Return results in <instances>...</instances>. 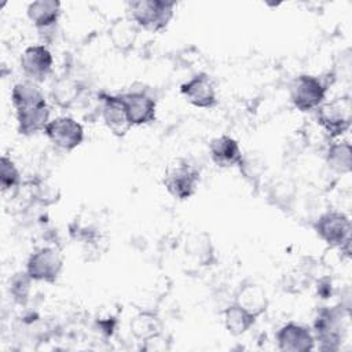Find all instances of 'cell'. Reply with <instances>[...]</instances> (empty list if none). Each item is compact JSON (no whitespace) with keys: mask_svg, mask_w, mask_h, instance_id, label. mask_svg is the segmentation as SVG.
Listing matches in <instances>:
<instances>
[{"mask_svg":"<svg viewBox=\"0 0 352 352\" xmlns=\"http://www.w3.org/2000/svg\"><path fill=\"white\" fill-rule=\"evenodd\" d=\"M316 235L330 248H337L346 256L351 252V220L337 210H329L320 214L314 223Z\"/></svg>","mask_w":352,"mask_h":352,"instance_id":"2","label":"cell"},{"mask_svg":"<svg viewBox=\"0 0 352 352\" xmlns=\"http://www.w3.org/2000/svg\"><path fill=\"white\" fill-rule=\"evenodd\" d=\"M120 98L124 102L132 126L147 125L155 121L157 103L148 94L143 91H131L121 94Z\"/></svg>","mask_w":352,"mask_h":352,"instance_id":"13","label":"cell"},{"mask_svg":"<svg viewBox=\"0 0 352 352\" xmlns=\"http://www.w3.org/2000/svg\"><path fill=\"white\" fill-rule=\"evenodd\" d=\"M326 164L337 173H349L352 168V147L346 140H338L329 144L326 150Z\"/></svg>","mask_w":352,"mask_h":352,"instance_id":"21","label":"cell"},{"mask_svg":"<svg viewBox=\"0 0 352 352\" xmlns=\"http://www.w3.org/2000/svg\"><path fill=\"white\" fill-rule=\"evenodd\" d=\"M186 250L199 265H210L216 260L213 245L205 232L192 235L186 245Z\"/></svg>","mask_w":352,"mask_h":352,"instance_id":"24","label":"cell"},{"mask_svg":"<svg viewBox=\"0 0 352 352\" xmlns=\"http://www.w3.org/2000/svg\"><path fill=\"white\" fill-rule=\"evenodd\" d=\"M238 169L246 182H249L252 186H257L267 172V162L260 153L248 151L243 153Z\"/></svg>","mask_w":352,"mask_h":352,"instance_id":"23","label":"cell"},{"mask_svg":"<svg viewBox=\"0 0 352 352\" xmlns=\"http://www.w3.org/2000/svg\"><path fill=\"white\" fill-rule=\"evenodd\" d=\"M268 197L272 201L274 205L280 208L282 210L287 209L296 197V188L294 184L290 180L278 179L270 186Z\"/></svg>","mask_w":352,"mask_h":352,"instance_id":"26","label":"cell"},{"mask_svg":"<svg viewBox=\"0 0 352 352\" xmlns=\"http://www.w3.org/2000/svg\"><path fill=\"white\" fill-rule=\"evenodd\" d=\"M326 99V85L319 77L312 74H300L290 84V102L301 111L316 110Z\"/></svg>","mask_w":352,"mask_h":352,"instance_id":"6","label":"cell"},{"mask_svg":"<svg viewBox=\"0 0 352 352\" xmlns=\"http://www.w3.org/2000/svg\"><path fill=\"white\" fill-rule=\"evenodd\" d=\"M62 14V6L56 0H36L28 4L26 15L38 30L52 29Z\"/></svg>","mask_w":352,"mask_h":352,"instance_id":"16","label":"cell"},{"mask_svg":"<svg viewBox=\"0 0 352 352\" xmlns=\"http://www.w3.org/2000/svg\"><path fill=\"white\" fill-rule=\"evenodd\" d=\"M36 187H37V188H36L34 197H36V199H37L40 204H43V205H51V204H54V202L58 201V198H59V191H58V188L50 187V186H47L45 183H44V184L40 183V184H37Z\"/></svg>","mask_w":352,"mask_h":352,"instance_id":"29","label":"cell"},{"mask_svg":"<svg viewBox=\"0 0 352 352\" xmlns=\"http://www.w3.org/2000/svg\"><path fill=\"white\" fill-rule=\"evenodd\" d=\"M199 179V170L194 165L183 158H177L166 166L162 184L173 198L184 201L195 194Z\"/></svg>","mask_w":352,"mask_h":352,"instance_id":"3","label":"cell"},{"mask_svg":"<svg viewBox=\"0 0 352 352\" xmlns=\"http://www.w3.org/2000/svg\"><path fill=\"white\" fill-rule=\"evenodd\" d=\"M256 319H257L256 316L245 311L236 302H231L224 309V326L227 331L235 337L242 336L248 330H250L256 323Z\"/></svg>","mask_w":352,"mask_h":352,"instance_id":"20","label":"cell"},{"mask_svg":"<svg viewBox=\"0 0 352 352\" xmlns=\"http://www.w3.org/2000/svg\"><path fill=\"white\" fill-rule=\"evenodd\" d=\"M209 154L214 165L219 168L238 166L243 155L239 143L228 135L213 138L209 143Z\"/></svg>","mask_w":352,"mask_h":352,"instance_id":"15","label":"cell"},{"mask_svg":"<svg viewBox=\"0 0 352 352\" xmlns=\"http://www.w3.org/2000/svg\"><path fill=\"white\" fill-rule=\"evenodd\" d=\"M234 302H236L253 316L258 318L268 308V296L264 287L258 283L246 282L239 286Z\"/></svg>","mask_w":352,"mask_h":352,"instance_id":"17","label":"cell"},{"mask_svg":"<svg viewBox=\"0 0 352 352\" xmlns=\"http://www.w3.org/2000/svg\"><path fill=\"white\" fill-rule=\"evenodd\" d=\"M34 282L26 271L16 272L11 280H10V293L14 297V300L19 304H25L29 298L30 293V285Z\"/></svg>","mask_w":352,"mask_h":352,"instance_id":"28","label":"cell"},{"mask_svg":"<svg viewBox=\"0 0 352 352\" xmlns=\"http://www.w3.org/2000/svg\"><path fill=\"white\" fill-rule=\"evenodd\" d=\"M316 121L319 126L330 136L338 138L344 135L352 121V104L348 96L334 98L323 102L316 110Z\"/></svg>","mask_w":352,"mask_h":352,"instance_id":"4","label":"cell"},{"mask_svg":"<svg viewBox=\"0 0 352 352\" xmlns=\"http://www.w3.org/2000/svg\"><path fill=\"white\" fill-rule=\"evenodd\" d=\"M54 56L44 44L30 45L21 55V69L26 80L41 82L52 72Z\"/></svg>","mask_w":352,"mask_h":352,"instance_id":"9","label":"cell"},{"mask_svg":"<svg viewBox=\"0 0 352 352\" xmlns=\"http://www.w3.org/2000/svg\"><path fill=\"white\" fill-rule=\"evenodd\" d=\"M80 95H81V89L78 84L66 77L56 80L51 89L52 100L63 109L70 107L80 98Z\"/></svg>","mask_w":352,"mask_h":352,"instance_id":"25","label":"cell"},{"mask_svg":"<svg viewBox=\"0 0 352 352\" xmlns=\"http://www.w3.org/2000/svg\"><path fill=\"white\" fill-rule=\"evenodd\" d=\"M21 184V172L16 168L15 162L7 157L3 155L0 160V187L6 192L8 190L16 188Z\"/></svg>","mask_w":352,"mask_h":352,"instance_id":"27","label":"cell"},{"mask_svg":"<svg viewBox=\"0 0 352 352\" xmlns=\"http://www.w3.org/2000/svg\"><path fill=\"white\" fill-rule=\"evenodd\" d=\"M175 3L165 0H136L126 3L129 18L147 32L165 29L173 18Z\"/></svg>","mask_w":352,"mask_h":352,"instance_id":"1","label":"cell"},{"mask_svg":"<svg viewBox=\"0 0 352 352\" xmlns=\"http://www.w3.org/2000/svg\"><path fill=\"white\" fill-rule=\"evenodd\" d=\"M11 102L14 109L33 106V104H44L47 103L44 94L38 88L37 82L25 80L16 82L11 89Z\"/></svg>","mask_w":352,"mask_h":352,"instance_id":"22","label":"cell"},{"mask_svg":"<svg viewBox=\"0 0 352 352\" xmlns=\"http://www.w3.org/2000/svg\"><path fill=\"white\" fill-rule=\"evenodd\" d=\"M278 348L283 352H308L315 348L314 333L304 324L289 322L275 336Z\"/></svg>","mask_w":352,"mask_h":352,"instance_id":"12","label":"cell"},{"mask_svg":"<svg viewBox=\"0 0 352 352\" xmlns=\"http://www.w3.org/2000/svg\"><path fill=\"white\" fill-rule=\"evenodd\" d=\"M44 133L54 146L65 151L74 150L84 140L82 125L67 116H60L51 120L45 126Z\"/></svg>","mask_w":352,"mask_h":352,"instance_id":"8","label":"cell"},{"mask_svg":"<svg viewBox=\"0 0 352 352\" xmlns=\"http://www.w3.org/2000/svg\"><path fill=\"white\" fill-rule=\"evenodd\" d=\"M314 337L320 351H337L344 337V320L341 309L322 308L314 320Z\"/></svg>","mask_w":352,"mask_h":352,"instance_id":"5","label":"cell"},{"mask_svg":"<svg viewBox=\"0 0 352 352\" xmlns=\"http://www.w3.org/2000/svg\"><path fill=\"white\" fill-rule=\"evenodd\" d=\"M63 270L62 254L50 246L36 249L26 261V272L34 282L55 283Z\"/></svg>","mask_w":352,"mask_h":352,"instance_id":"7","label":"cell"},{"mask_svg":"<svg viewBox=\"0 0 352 352\" xmlns=\"http://www.w3.org/2000/svg\"><path fill=\"white\" fill-rule=\"evenodd\" d=\"M180 92L188 103L199 109H213L217 104L216 87L206 73H198L180 85Z\"/></svg>","mask_w":352,"mask_h":352,"instance_id":"10","label":"cell"},{"mask_svg":"<svg viewBox=\"0 0 352 352\" xmlns=\"http://www.w3.org/2000/svg\"><path fill=\"white\" fill-rule=\"evenodd\" d=\"M131 333L136 340L146 342L162 334V323L153 311L144 309L131 320Z\"/></svg>","mask_w":352,"mask_h":352,"instance_id":"19","label":"cell"},{"mask_svg":"<svg viewBox=\"0 0 352 352\" xmlns=\"http://www.w3.org/2000/svg\"><path fill=\"white\" fill-rule=\"evenodd\" d=\"M138 32L139 26L131 18H118L109 29V38L117 51L128 52L136 41Z\"/></svg>","mask_w":352,"mask_h":352,"instance_id":"18","label":"cell"},{"mask_svg":"<svg viewBox=\"0 0 352 352\" xmlns=\"http://www.w3.org/2000/svg\"><path fill=\"white\" fill-rule=\"evenodd\" d=\"M99 98H100V114L104 125L109 128V131L113 135L118 138L125 136L131 129L132 124L129 121L126 109L120 95H109L102 92Z\"/></svg>","mask_w":352,"mask_h":352,"instance_id":"11","label":"cell"},{"mask_svg":"<svg viewBox=\"0 0 352 352\" xmlns=\"http://www.w3.org/2000/svg\"><path fill=\"white\" fill-rule=\"evenodd\" d=\"M50 114L51 110L47 103L15 109L18 132L23 136H32L41 131L44 132L45 126L51 121Z\"/></svg>","mask_w":352,"mask_h":352,"instance_id":"14","label":"cell"}]
</instances>
